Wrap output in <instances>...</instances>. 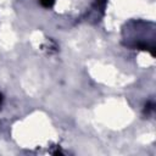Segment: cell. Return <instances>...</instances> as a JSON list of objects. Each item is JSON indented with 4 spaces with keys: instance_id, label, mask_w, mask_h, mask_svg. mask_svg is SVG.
Listing matches in <instances>:
<instances>
[{
    "instance_id": "cell-1",
    "label": "cell",
    "mask_w": 156,
    "mask_h": 156,
    "mask_svg": "<svg viewBox=\"0 0 156 156\" xmlns=\"http://www.w3.org/2000/svg\"><path fill=\"white\" fill-rule=\"evenodd\" d=\"M39 1L44 7H51L55 2V0H39Z\"/></svg>"
},
{
    "instance_id": "cell-2",
    "label": "cell",
    "mask_w": 156,
    "mask_h": 156,
    "mask_svg": "<svg viewBox=\"0 0 156 156\" xmlns=\"http://www.w3.org/2000/svg\"><path fill=\"white\" fill-rule=\"evenodd\" d=\"M1 100H2V96H1V94H0V104H1Z\"/></svg>"
}]
</instances>
